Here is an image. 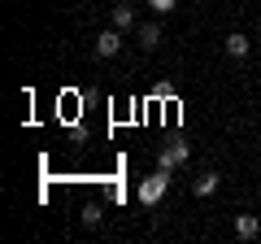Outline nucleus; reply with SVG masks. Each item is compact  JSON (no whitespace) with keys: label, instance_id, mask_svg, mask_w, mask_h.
<instances>
[{"label":"nucleus","instance_id":"nucleus-1","mask_svg":"<svg viewBox=\"0 0 261 244\" xmlns=\"http://www.w3.org/2000/svg\"><path fill=\"white\" fill-rule=\"evenodd\" d=\"M166 192H170V170H157V175H148L140 183V201H144V205H157Z\"/></svg>","mask_w":261,"mask_h":244},{"label":"nucleus","instance_id":"nucleus-2","mask_svg":"<svg viewBox=\"0 0 261 244\" xmlns=\"http://www.w3.org/2000/svg\"><path fill=\"white\" fill-rule=\"evenodd\" d=\"M187 157H192V149H187L183 140H174V144H166V149L157 153V170H170V175H174V170L183 166Z\"/></svg>","mask_w":261,"mask_h":244},{"label":"nucleus","instance_id":"nucleus-3","mask_svg":"<svg viewBox=\"0 0 261 244\" xmlns=\"http://www.w3.org/2000/svg\"><path fill=\"white\" fill-rule=\"evenodd\" d=\"M122 35H126V31H118V27L100 31V35H96V57H118L122 53Z\"/></svg>","mask_w":261,"mask_h":244},{"label":"nucleus","instance_id":"nucleus-4","mask_svg":"<svg viewBox=\"0 0 261 244\" xmlns=\"http://www.w3.org/2000/svg\"><path fill=\"white\" fill-rule=\"evenodd\" d=\"M222 48H226V57H231V61H244V57L252 53V39L240 35V31H231V35L222 39Z\"/></svg>","mask_w":261,"mask_h":244},{"label":"nucleus","instance_id":"nucleus-5","mask_svg":"<svg viewBox=\"0 0 261 244\" xmlns=\"http://www.w3.org/2000/svg\"><path fill=\"white\" fill-rule=\"evenodd\" d=\"M257 235H261L257 214H235V240H257Z\"/></svg>","mask_w":261,"mask_h":244},{"label":"nucleus","instance_id":"nucleus-6","mask_svg":"<svg viewBox=\"0 0 261 244\" xmlns=\"http://www.w3.org/2000/svg\"><path fill=\"white\" fill-rule=\"evenodd\" d=\"M218 188H222V175H218V170H205V175H200V179L192 183V192H196L200 201H205V197H214Z\"/></svg>","mask_w":261,"mask_h":244},{"label":"nucleus","instance_id":"nucleus-7","mask_svg":"<svg viewBox=\"0 0 261 244\" xmlns=\"http://www.w3.org/2000/svg\"><path fill=\"white\" fill-rule=\"evenodd\" d=\"M135 35H140V48H148V53L161 44V27H157V22H144V27H135Z\"/></svg>","mask_w":261,"mask_h":244},{"label":"nucleus","instance_id":"nucleus-8","mask_svg":"<svg viewBox=\"0 0 261 244\" xmlns=\"http://www.w3.org/2000/svg\"><path fill=\"white\" fill-rule=\"evenodd\" d=\"M109 18H113V27H118V31H135V9H130V5H113Z\"/></svg>","mask_w":261,"mask_h":244},{"label":"nucleus","instance_id":"nucleus-9","mask_svg":"<svg viewBox=\"0 0 261 244\" xmlns=\"http://www.w3.org/2000/svg\"><path fill=\"white\" fill-rule=\"evenodd\" d=\"M148 9H152V13H174L178 0H148Z\"/></svg>","mask_w":261,"mask_h":244},{"label":"nucleus","instance_id":"nucleus-10","mask_svg":"<svg viewBox=\"0 0 261 244\" xmlns=\"http://www.w3.org/2000/svg\"><path fill=\"white\" fill-rule=\"evenodd\" d=\"M83 223H87V227H96V223H100V209L87 205V209H83Z\"/></svg>","mask_w":261,"mask_h":244},{"label":"nucleus","instance_id":"nucleus-11","mask_svg":"<svg viewBox=\"0 0 261 244\" xmlns=\"http://www.w3.org/2000/svg\"><path fill=\"white\" fill-rule=\"evenodd\" d=\"M257 35H261V22H257Z\"/></svg>","mask_w":261,"mask_h":244}]
</instances>
